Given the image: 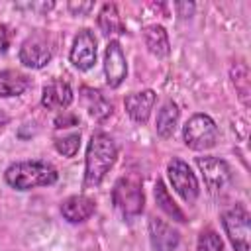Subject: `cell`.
I'll use <instances>...</instances> for the list:
<instances>
[{
  "mask_svg": "<svg viewBox=\"0 0 251 251\" xmlns=\"http://www.w3.org/2000/svg\"><path fill=\"white\" fill-rule=\"evenodd\" d=\"M112 200H114V206L126 218L139 216L143 212V206H145L141 182L135 178H129V176L118 178L114 184V190H112Z\"/></svg>",
  "mask_w": 251,
  "mask_h": 251,
  "instance_id": "3957f363",
  "label": "cell"
},
{
  "mask_svg": "<svg viewBox=\"0 0 251 251\" xmlns=\"http://www.w3.org/2000/svg\"><path fill=\"white\" fill-rule=\"evenodd\" d=\"M196 251H224V243L214 229H206L198 237Z\"/></svg>",
  "mask_w": 251,
  "mask_h": 251,
  "instance_id": "7402d4cb",
  "label": "cell"
},
{
  "mask_svg": "<svg viewBox=\"0 0 251 251\" xmlns=\"http://www.w3.org/2000/svg\"><path fill=\"white\" fill-rule=\"evenodd\" d=\"M69 10H73L75 14H78V16H80V14H86V12H90V10H92V2H86V4L71 2V4H69Z\"/></svg>",
  "mask_w": 251,
  "mask_h": 251,
  "instance_id": "cb8c5ba5",
  "label": "cell"
},
{
  "mask_svg": "<svg viewBox=\"0 0 251 251\" xmlns=\"http://www.w3.org/2000/svg\"><path fill=\"white\" fill-rule=\"evenodd\" d=\"M178 116H180V110H178L176 102L167 100V102L161 104V108L157 112V133H159V137L169 139L175 133L176 124H178Z\"/></svg>",
  "mask_w": 251,
  "mask_h": 251,
  "instance_id": "2e32d148",
  "label": "cell"
},
{
  "mask_svg": "<svg viewBox=\"0 0 251 251\" xmlns=\"http://www.w3.org/2000/svg\"><path fill=\"white\" fill-rule=\"evenodd\" d=\"M98 25L106 35L124 33V24H122V18H120L116 4H104L102 6V10L98 14Z\"/></svg>",
  "mask_w": 251,
  "mask_h": 251,
  "instance_id": "ffe728a7",
  "label": "cell"
},
{
  "mask_svg": "<svg viewBox=\"0 0 251 251\" xmlns=\"http://www.w3.org/2000/svg\"><path fill=\"white\" fill-rule=\"evenodd\" d=\"M167 175H169V180L175 188V192L188 204H192L198 194H200V184H198V178L196 175L192 173V169L188 167V163H184L182 159H171L169 165H167Z\"/></svg>",
  "mask_w": 251,
  "mask_h": 251,
  "instance_id": "8992f818",
  "label": "cell"
},
{
  "mask_svg": "<svg viewBox=\"0 0 251 251\" xmlns=\"http://www.w3.org/2000/svg\"><path fill=\"white\" fill-rule=\"evenodd\" d=\"M155 200H157V206L167 214V216H171L173 220H176V222H186L184 220V214H182V210L176 206V202L171 198V194H169V190H167V186H165V182L163 180H157L155 182Z\"/></svg>",
  "mask_w": 251,
  "mask_h": 251,
  "instance_id": "d6986e66",
  "label": "cell"
},
{
  "mask_svg": "<svg viewBox=\"0 0 251 251\" xmlns=\"http://www.w3.org/2000/svg\"><path fill=\"white\" fill-rule=\"evenodd\" d=\"M10 45V31L6 25H0V53H4Z\"/></svg>",
  "mask_w": 251,
  "mask_h": 251,
  "instance_id": "d4e9b609",
  "label": "cell"
},
{
  "mask_svg": "<svg viewBox=\"0 0 251 251\" xmlns=\"http://www.w3.org/2000/svg\"><path fill=\"white\" fill-rule=\"evenodd\" d=\"M73 102V88L65 80H51L41 90V106L47 110H65Z\"/></svg>",
  "mask_w": 251,
  "mask_h": 251,
  "instance_id": "7c38bea8",
  "label": "cell"
},
{
  "mask_svg": "<svg viewBox=\"0 0 251 251\" xmlns=\"http://www.w3.org/2000/svg\"><path fill=\"white\" fill-rule=\"evenodd\" d=\"M104 75H106L108 86L112 88H118L126 80L127 63H126V55L118 41H110L104 51Z\"/></svg>",
  "mask_w": 251,
  "mask_h": 251,
  "instance_id": "30bf717a",
  "label": "cell"
},
{
  "mask_svg": "<svg viewBox=\"0 0 251 251\" xmlns=\"http://www.w3.org/2000/svg\"><path fill=\"white\" fill-rule=\"evenodd\" d=\"M69 59H71L73 67H76L78 71H88L94 67V63H96V37L90 29L84 27L75 35Z\"/></svg>",
  "mask_w": 251,
  "mask_h": 251,
  "instance_id": "ba28073f",
  "label": "cell"
},
{
  "mask_svg": "<svg viewBox=\"0 0 251 251\" xmlns=\"http://www.w3.org/2000/svg\"><path fill=\"white\" fill-rule=\"evenodd\" d=\"M82 100H84V106L88 110V114L96 120H104L112 114V104L98 92V90H92V88H82Z\"/></svg>",
  "mask_w": 251,
  "mask_h": 251,
  "instance_id": "ac0fdd59",
  "label": "cell"
},
{
  "mask_svg": "<svg viewBox=\"0 0 251 251\" xmlns=\"http://www.w3.org/2000/svg\"><path fill=\"white\" fill-rule=\"evenodd\" d=\"M73 126H78V118L73 116V114H63V116H57V120H55V127L57 129L73 127Z\"/></svg>",
  "mask_w": 251,
  "mask_h": 251,
  "instance_id": "603a6c76",
  "label": "cell"
},
{
  "mask_svg": "<svg viewBox=\"0 0 251 251\" xmlns=\"http://www.w3.org/2000/svg\"><path fill=\"white\" fill-rule=\"evenodd\" d=\"M78 145H80V133H71L55 139V149L65 157H75L78 151Z\"/></svg>",
  "mask_w": 251,
  "mask_h": 251,
  "instance_id": "44dd1931",
  "label": "cell"
},
{
  "mask_svg": "<svg viewBox=\"0 0 251 251\" xmlns=\"http://www.w3.org/2000/svg\"><path fill=\"white\" fill-rule=\"evenodd\" d=\"M126 112L129 114V118L137 124H145L151 116V110L155 106V92L153 90H141V92H133L127 94L124 100Z\"/></svg>",
  "mask_w": 251,
  "mask_h": 251,
  "instance_id": "4fadbf2b",
  "label": "cell"
},
{
  "mask_svg": "<svg viewBox=\"0 0 251 251\" xmlns=\"http://www.w3.org/2000/svg\"><path fill=\"white\" fill-rule=\"evenodd\" d=\"M116 159H118V147H116L114 139L104 131L92 133L88 147H86L82 186L84 188H96L104 180L106 173L114 167Z\"/></svg>",
  "mask_w": 251,
  "mask_h": 251,
  "instance_id": "6da1fadb",
  "label": "cell"
},
{
  "mask_svg": "<svg viewBox=\"0 0 251 251\" xmlns=\"http://www.w3.org/2000/svg\"><path fill=\"white\" fill-rule=\"evenodd\" d=\"M251 218L249 212L243 206H233L222 216V226L226 229V235L235 251H251L249 247V235H251Z\"/></svg>",
  "mask_w": 251,
  "mask_h": 251,
  "instance_id": "5b68a950",
  "label": "cell"
},
{
  "mask_svg": "<svg viewBox=\"0 0 251 251\" xmlns=\"http://www.w3.org/2000/svg\"><path fill=\"white\" fill-rule=\"evenodd\" d=\"M184 143L194 151H206L216 145L218 139V126L208 114H194L184 124L182 129Z\"/></svg>",
  "mask_w": 251,
  "mask_h": 251,
  "instance_id": "277c9868",
  "label": "cell"
},
{
  "mask_svg": "<svg viewBox=\"0 0 251 251\" xmlns=\"http://www.w3.org/2000/svg\"><path fill=\"white\" fill-rule=\"evenodd\" d=\"M27 86H29V80L20 71H12V69L0 71V96L4 98L20 96L25 92Z\"/></svg>",
  "mask_w": 251,
  "mask_h": 251,
  "instance_id": "e0dca14e",
  "label": "cell"
},
{
  "mask_svg": "<svg viewBox=\"0 0 251 251\" xmlns=\"http://www.w3.org/2000/svg\"><path fill=\"white\" fill-rule=\"evenodd\" d=\"M143 41H145V47L149 49V53H153L155 57H167L171 53L169 35L163 25H157V24L147 25L143 29Z\"/></svg>",
  "mask_w": 251,
  "mask_h": 251,
  "instance_id": "9a60e30c",
  "label": "cell"
},
{
  "mask_svg": "<svg viewBox=\"0 0 251 251\" xmlns=\"http://www.w3.org/2000/svg\"><path fill=\"white\" fill-rule=\"evenodd\" d=\"M53 57V47L49 35L43 31H35L24 39L20 47V63L29 69H43Z\"/></svg>",
  "mask_w": 251,
  "mask_h": 251,
  "instance_id": "52a82bcc",
  "label": "cell"
},
{
  "mask_svg": "<svg viewBox=\"0 0 251 251\" xmlns=\"http://www.w3.org/2000/svg\"><path fill=\"white\" fill-rule=\"evenodd\" d=\"M57 178L59 175L55 167L43 161H18V163H12L4 173V180L16 190L49 186V184H55Z\"/></svg>",
  "mask_w": 251,
  "mask_h": 251,
  "instance_id": "7a4b0ae2",
  "label": "cell"
},
{
  "mask_svg": "<svg viewBox=\"0 0 251 251\" xmlns=\"http://www.w3.org/2000/svg\"><path fill=\"white\" fill-rule=\"evenodd\" d=\"M149 241L155 251H175L178 247L180 233L161 218L153 216L149 220Z\"/></svg>",
  "mask_w": 251,
  "mask_h": 251,
  "instance_id": "8fae6325",
  "label": "cell"
},
{
  "mask_svg": "<svg viewBox=\"0 0 251 251\" xmlns=\"http://www.w3.org/2000/svg\"><path fill=\"white\" fill-rule=\"evenodd\" d=\"M96 210V204L92 198L84 196V194H75L69 196L67 200H63L61 204V214L67 222L71 224H80L84 220H88Z\"/></svg>",
  "mask_w": 251,
  "mask_h": 251,
  "instance_id": "5bb4252c",
  "label": "cell"
},
{
  "mask_svg": "<svg viewBox=\"0 0 251 251\" xmlns=\"http://www.w3.org/2000/svg\"><path fill=\"white\" fill-rule=\"evenodd\" d=\"M196 165L204 176V182L210 192H220L224 190L229 180H231V171L224 159L218 157H198Z\"/></svg>",
  "mask_w": 251,
  "mask_h": 251,
  "instance_id": "9c48e42d",
  "label": "cell"
}]
</instances>
